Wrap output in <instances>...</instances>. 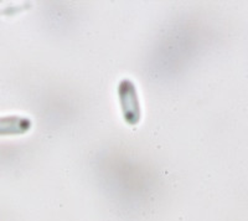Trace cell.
Returning <instances> with one entry per match:
<instances>
[{"instance_id":"2","label":"cell","mask_w":248,"mask_h":221,"mask_svg":"<svg viewBox=\"0 0 248 221\" xmlns=\"http://www.w3.org/2000/svg\"><path fill=\"white\" fill-rule=\"evenodd\" d=\"M31 121L23 116L0 117V137L21 136L31 129Z\"/></svg>"},{"instance_id":"1","label":"cell","mask_w":248,"mask_h":221,"mask_svg":"<svg viewBox=\"0 0 248 221\" xmlns=\"http://www.w3.org/2000/svg\"><path fill=\"white\" fill-rule=\"evenodd\" d=\"M118 97L125 123L129 126L138 125L141 118V110L134 82L128 79H122L118 86Z\"/></svg>"}]
</instances>
